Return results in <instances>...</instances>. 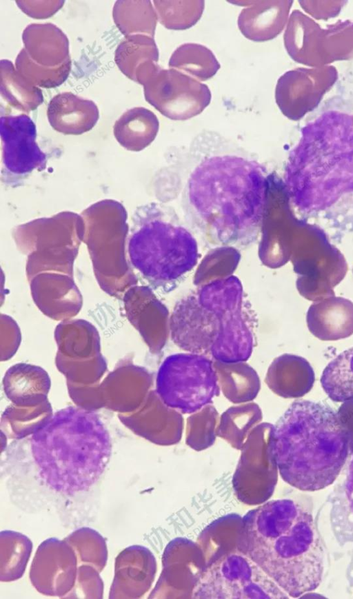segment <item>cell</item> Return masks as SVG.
<instances>
[{
	"instance_id": "6da1fadb",
	"label": "cell",
	"mask_w": 353,
	"mask_h": 599,
	"mask_svg": "<svg viewBox=\"0 0 353 599\" xmlns=\"http://www.w3.org/2000/svg\"><path fill=\"white\" fill-rule=\"evenodd\" d=\"M210 151L194 154L186 168L184 218L214 243L244 247L256 239L264 223L267 170L247 154Z\"/></svg>"
},
{
	"instance_id": "7a4b0ae2",
	"label": "cell",
	"mask_w": 353,
	"mask_h": 599,
	"mask_svg": "<svg viewBox=\"0 0 353 599\" xmlns=\"http://www.w3.org/2000/svg\"><path fill=\"white\" fill-rule=\"evenodd\" d=\"M238 549L250 557L289 596L316 589L324 550L313 517L290 499L272 500L243 517Z\"/></svg>"
},
{
	"instance_id": "3957f363",
	"label": "cell",
	"mask_w": 353,
	"mask_h": 599,
	"mask_svg": "<svg viewBox=\"0 0 353 599\" xmlns=\"http://www.w3.org/2000/svg\"><path fill=\"white\" fill-rule=\"evenodd\" d=\"M350 445V434L339 412L301 400L292 403L274 425L270 451L285 483L314 491L334 482Z\"/></svg>"
},
{
	"instance_id": "277c9868",
	"label": "cell",
	"mask_w": 353,
	"mask_h": 599,
	"mask_svg": "<svg viewBox=\"0 0 353 599\" xmlns=\"http://www.w3.org/2000/svg\"><path fill=\"white\" fill-rule=\"evenodd\" d=\"M30 446L41 481L68 496L91 488L112 453L110 434L99 415L74 406L43 420L32 433Z\"/></svg>"
},
{
	"instance_id": "5b68a950",
	"label": "cell",
	"mask_w": 353,
	"mask_h": 599,
	"mask_svg": "<svg viewBox=\"0 0 353 599\" xmlns=\"http://www.w3.org/2000/svg\"><path fill=\"white\" fill-rule=\"evenodd\" d=\"M284 181L290 200L303 211L323 209L353 192V115L327 112L303 128Z\"/></svg>"
},
{
	"instance_id": "8992f818",
	"label": "cell",
	"mask_w": 353,
	"mask_h": 599,
	"mask_svg": "<svg viewBox=\"0 0 353 599\" xmlns=\"http://www.w3.org/2000/svg\"><path fill=\"white\" fill-rule=\"evenodd\" d=\"M128 243L132 265L157 283H172L197 264V241L170 205L152 202L137 208Z\"/></svg>"
},
{
	"instance_id": "52a82bcc",
	"label": "cell",
	"mask_w": 353,
	"mask_h": 599,
	"mask_svg": "<svg viewBox=\"0 0 353 599\" xmlns=\"http://www.w3.org/2000/svg\"><path fill=\"white\" fill-rule=\"evenodd\" d=\"M220 389L215 367L203 354H172L157 372L156 394L165 405L182 414H194L210 405Z\"/></svg>"
},
{
	"instance_id": "ba28073f",
	"label": "cell",
	"mask_w": 353,
	"mask_h": 599,
	"mask_svg": "<svg viewBox=\"0 0 353 599\" xmlns=\"http://www.w3.org/2000/svg\"><path fill=\"white\" fill-rule=\"evenodd\" d=\"M288 595L250 557L229 551L207 567L192 589L193 598H288Z\"/></svg>"
},
{
	"instance_id": "9c48e42d",
	"label": "cell",
	"mask_w": 353,
	"mask_h": 599,
	"mask_svg": "<svg viewBox=\"0 0 353 599\" xmlns=\"http://www.w3.org/2000/svg\"><path fill=\"white\" fill-rule=\"evenodd\" d=\"M284 45L295 61L322 67L336 60L353 58V22L341 21L322 29L298 10L291 13Z\"/></svg>"
},
{
	"instance_id": "30bf717a",
	"label": "cell",
	"mask_w": 353,
	"mask_h": 599,
	"mask_svg": "<svg viewBox=\"0 0 353 599\" xmlns=\"http://www.w3.org/2000/svg\"><path fill=\"white\" fill-rule=\"evenodd\" d=\"M222 318L221 334L210 354L218 362L242 363L252 354L254 335L252 319L243 300V290L234 276L205 285Z\"/></svg>"
},
{
	"instance_id": "8fae6325",
	"label": "cell",
	"mask_w": 353,
	"mask_h": 599,
	"mask_svg": "<svg viewBox=\"0 0 353 599\" xmlns=\"http://www.w3.org/2000/svg\"><path fill=\"white\" fill-rule=\"evenodd\" d=\"M143 86L146 101L172 120H186L199 114L212 98L205 84L171 68L160 67Z\"/></svg>"
},
{
	"instance_id": "7c38bea8",
	"label": "cell",
	"mask_w": 353,
	"mask_h": 599,
	"mask_svg": "<svg viewBox=\"0 0 353 599\" xmlns=\"http://www.w3.org/2000/svg\"><path fill=\"white\" fill-rule=\"evenodd\" d=\"M221 331L219 314L208 295L201 290L175 305L171 315L172 341L189 353H210Z\"/></svg>"
},
{
	"instance_id": "4fadbf2b",
	"label": "cell",
	"mask_w": 353,
	"mask_h": 599,
	"mask_svg": "<svg viewBox=\"0 0 353 599\" xmlns=\"http://www.w3.org/2000/svg\"><path fill=\"white\" fill-rule=\"evenodd\" d=\"M337 79L334 67L299 68L284 73L277 81L275 100L290 119H299L314 108Z\"/></svg>"
},
{
	"instance_id": "5bb4252c",
	"label": "cell",
	"mask_w": 353,
	"mask_h": 599,
	"mask_svg": "<svg viewBox=\"0 0 353 599\" xmlns=\"http://www.w3.org/2000/svg\"><path fill=\"white\" fill-rule=\"evenodd\" d=\"M0 133L2 171L21 178L46 168L47 156L36 142V126L29 116H1Z\"/></svg>"
},
{
	"instance_id": "9a60e30c",
	"label": "cell",
	"mask_w": 353,
	"mask_h": 599,
	"mask_svg": "<svg viewBox=\"0 0 353 599\" xmlns=\"http://www.w3.org/2000/svg\"><path fill=\"white\" fill-rule=\"evenodd\" d=\"M238 17V27L247 39L256 42L270 41L283 30L292 1H245Z\"/></svg>"
},
{
	"instance_id": "2e32d148",
	"label": "cell",
	"mask_w": 353,
	"mask_h": 599,
	"mask_svg": "<svg viewBox=\"0 0 353 599\" xmlns=\"http://www.w3.org/2000/svg\"><path fill=\"white\" fill-rule=\"evenodd\" d=\"M47 116L55 130L64 134L78 135L94 128L99 112L92 100L65 92L52 97L48 105Z\"/></svg>"
},
{
	"instance_id": "e0dca14e",
	"label": "cell",
	"mask_w": 353,
	"mask_h": 599,
	"mask_svg": "<svg viewBox=\"0 0 353 599\" xmlns=\"http://www.w3.org/2000/svg\"><path fill=\"white\" fill-rule=\"evenodd\" d=\"M24 49L37 64L56 68L71 60L65 34L51 23H31L22 33Z\"/></svg>"
},
{
	"instance_id": "ac0fdd59",
	"label": "cell",
	"mask_w": 353,
	"mask_h": 599,
	"mask_svg": "<svg viewBox=\"0 0 353 599\" xmlns=\"http://www.w3.org/2000/svg\"><path fill=\"white\" fill-rule=\"evenodd\" d=\"M159 50L154 38L137 34L125 37L114 52V61L120 71L141 85L156 72Z\"/></svg>"
},
{
	"instance_id": "d6986e66",
	"label": "cell",
	"mask_w": 353,
	"mask_h": 599,
	"mask_svg": "<svg viewBox=\"0 0 353 599\" xmlns=\"http://www.w3.org/2000/svg\"><path fill=\"white\" fill-rule=\"evenodd\" d=\"M314 380L313 369L305 359L285 355L273 363L265 381L276 395L285 398H296L311 390Z\"/></svg>"
},
{
	"instance_id": "ffe728a7",
	"label": "cell",
	"mask_w": 353,
	"mask_h": 599,
	"mask_svg": "<svg viewBox=\"0 0 353 599\" xmlns=\"http://www.w3.org/2000/svg\"><path fill=\"white\" fill-rule=\"evenodd\" d=\"M159 123L150 110L136 107L127 110L115 122L114 135L119 144L128 150L139 152L155 139Z\"/></svg>"
},
{
	"instance_id": "44dd1931",
	"label": "cell",
	"mask_w": 353,
	"mask_h": 599,
	"mask_svg": "<svg viewBox=\"0 0 353 599\" xmlns=\"http://www.w3.org/2000/svg\"><path fill=\"white\" fill-rule=\"evenodd\" d=\"M0 77L1 97L12 108L28 113L43 103L41 90L28 82L10 61L1 60Z\"/></svg>"
},
{
	"instance_id": "7402d4cb",
	"label": "cell",
	"mask_w": 353,
	"mask_h": 599,
	"mask_svg": "<svg viewBox=\"0 0 353 599\" xmlns=\"http://www.w3.org/2000/svg\"><path fill=\"white\" fill-rule=\"evenodd\" d=\"M112 17L125 37L137 34L154 37L158 17L149 0L117 1L112 9Z\"/></svg>"
},
{
	"instance_id": "603a6c76",
	"label": "cell",
	"mask_w": 353,
	"mask_h": 599,
	"mask_svg": "<svg viewBox=\"0 0 353 599\" xmlns=\"http://www.w3.org/2000/svg\"><path fill=\"white\" fill-rule=\"evenodd\" d=\"M262 418L261 409L254 403L232 406L220 416L216 436L227 440L234 447L241 449L248 435Z\"/></svg>"
},
{
	"instance_id": "cb8c5ba5",
	"label": "cell",
	"mask_w": 353,
	"mask_h": 599,
	"mask_svg": "<svg viewBox=\"0 0 353 599\" xmlns=\"http://www.w3.org/2000/svg\"><path fill=\"white\" fill-rule=\"evenodd\" d=\"M168 65L171 69L199 81L210 79L221 67L209 48L194 43H184L178 47L171 55Z\"/></svg>"
},
{
	"instance_id": "d4e9b609",
	"label": "cell",
	"mask_w": 353,
	"mask_h": 599,
	"mask_svg": "<svg viewBox=\"0 0 353 599\" xmlns=\"http://www.w3.org/2000/svg\"><path fill=\"white\" fill-rule=\"evenodd\" d=\"M321 383L332 400H353V347L343 351L327 364Z\"/></svg>"
},
{
	"instance_id": "484cf974",
	"label": "cell",
	"mask_w": 353,
	"mask_h": 599,
	"mask_svg": "<svg viewBox=\"0 0 353 599\" xmlns=\"http://www.w3.org/2000/svg\"><path fill=\"white\" fill-rule=\"evenodd\" d=\"M237 363L234 371L229 364V370L225 365L223 371L216 369L220 389L225 398L235 404L248 403L256 398L260 390V381L256 374L250 367H239Z\"/></svg>"
},
{
	"instance_id": "4316f807",
	"label": "cell",
	"mask_w": 353,
	"mask_h": 599,
	"mask_svg": "<svg viewBox=\"0 0 353 599\" xmlns=\"http://www.w3.org/2000/svg\"><path fill=\"white\" fill-rule=\"evenodd\" d=\"M154 5L159 21L166 28L186 30L197 23L203 10L204 1H159Z\"/></svg>"
},
{
	"instance_id": "83f0119b",
	"label": "cell",
	"mask_w": 353,
	"mask_h": 599,
	"mask_svg": "<svg viewBox=\"0 0 353 599\" xmlns=\"http://www.w3.org/2000/svg\"><path fill=\"white\" fill-rule=\"evenodd\" d=\"M69 60L56 68H46L35 63L22 48L15 59V68L30 84L45 88L59 86L68 79L71 70Z\"/></svg>"
},
{
	"instance_id": "f1b7e54d",
	"label": "cell",
	"mask_w": 353,
	"mask_h": 599,
	"mask_svg": "<svg viewBox=\"0 0 353 599\" xmlns=\"http://www.w3.org/2000/svg\"><path fill=\"white\" fill-rule=\"evenodd\" d=\"M219 419L216 408L211 405L190 416L185 427L187 444L196 450L212 445L216 436Z\"/></svg>"
},
{
	"instance_id": "f546056e",
	"label": "cell",
	"mask_w": 353,
	"mask_h": 599,
	"mask_svg": "<svg viewBox=\"0 0 353 599\" xmlns=\"http://www.w3.org/2000/svg\"><path fill=\"white\" fill-rule=\"evenodd\" d=\"M6 376L22 383L25 387L11 400L15 404L25 405L39 403L45 397L37 394L32 387H37L39 383L50 381L48 376L41 368L27 364H17L10 367Z\"/></svg>"
},
{
	"instance_id": "4dcf8cb0",
	"label": "cell",
	"mask_w": 353,
	"mask_h": 599,
	"mask_svg": "<svg viewBox=\"0 0 353 599\" xmlns=\"http://www.w3.org/2000/svg\"><path fill=\"white\" fill-rule=\"evenodd\" d=\"M19 8L27 15L37 19L54 15L64 4V1H16Z\"/></svg>"
},
{
	"instance_id": "1f68e13d",
	"label": "cell",
	"mask_w": 353,
	"mask_h": 599,
	"mask_svg": "<svg viewBox=\"0 0 353 599\" xmlns=\"http://www.w3.org/2000/svg\"><path fill=\"white\" fill-rule=\"evenodd\" d=\"M345 494L348 509L353 516V455L350 463L345 485Z\"/></svg>"
}]
</instances>
